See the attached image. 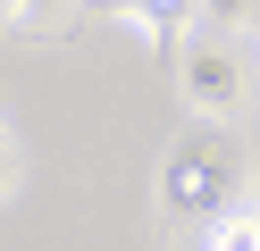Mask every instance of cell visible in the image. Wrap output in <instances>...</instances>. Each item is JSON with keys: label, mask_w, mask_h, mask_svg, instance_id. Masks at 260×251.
<instances>
[{"label": "cell", "mask_w": 260, "mask_h": 251, "mask_svg": "<svg viewBox=\"0 0 260 251\" xmlns=\"http://www.w3.org/2000/svg\"><path fill=\"white\" fill-rule=\"evenodd\" d=\"M0 134H9V117H0Z\"/></svg>", "instance_id": "obj_7"}, {"label": "cell", "mask_w": 260, "mask_h": 251, "mask_svg": "<svg viewBox=\"0 0 260 251\" xmlns=\"http://www.w3.org/2000/svg\"><path fill=\"white\" fill-rule=\"evenodd\" d=\"M252 42H260V25H252Z\"/></svg>", "instance_id": "obj_8"}, {"label": "cell", "mask_w": 260, "mask_h": 251, "mask_svg": "<svg viewBox=\"0 0 260 251\" xmlns=\"http://www.w3.org/2000/svg\"><path fill=\"white\" fill-rule=\"evenodd\" d=\"M176 92H185V117H218V126H235L243 117V59L226 42H185L176 50Z\"/></svg>", "instance_id": "obj_2"}, {"label": "cell", "mask_w": 260, "mask_h": 251, "mask_svg": "<svg viewBox=\"0 0 260 251\" xmlns=\"http://www.w3.org/2000/svg\"><path fill=\"white\" fill-rule=\"evenodd\" d=\"M17 176H25V167H17V142H9V134H0V201L17 193Z\"/></svg>", "instance_id": "obj_6"}, {"label": "cell", "mask_w": 260, "mask_h": 251, "mask_svg": "<svg viewBox=\"0 0 260 251\" xmlns=\"http://www.w3.org/2000/svg\"><path fill=\"white\" fill-rule=\"evenodd\" d=\"M101 9L118 17V25H143L159 50H176V42H185V0H101Z\"/></svg>", "instance_id": "obj_3"}, {"label": "cell", "mask_w": 260, "mask_h": 251, "mask_svg": "<svg viewBox=\"0 0 260 251\" xmlns=\"http://www.w3.org/2000/svg\"><path fill=\"white\" fill-rule=\"evenodd\" d=\"M202 17H210L218 33H252V25H260V0H202Z\"/></svg>", "instance_id": "obj_5"}, {"label": "cell", "mask_w": 260, "mask_h": 251, "mask_svg": "<svg viewBox=\"0 0 260 251\" xmlns=\"http://www.w3.org/2000/svg\"><path fill=\"white\" fill-rule=\"evenodd\" d=\"M202 243H218V251H260V201H252V193L226 201V209L202 226Z\"/></svg>", "instance_id": "obj_4"}, {"label": "cell", "mask_w": 260, "mask_h": 251, "mask_svg": "<svg viewBox=\"0 0 260 251\" xmlns=\"http://www.w3.org/2000/svg\"><path fill=\"white\" fill-rule=\"evenodd\" d=\"M243 193H252V151H243V134L218 126V117H202V126L159 159L151 209H159L168 234H202L210 218H218L226 201H243Z\"/></svg>", "instance_id": "obj_1"}]
</instances>
